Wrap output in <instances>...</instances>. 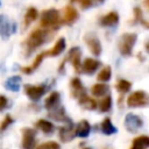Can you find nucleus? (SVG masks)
I'll list each match as a JSON object with an SVG mask.
<instances>
[{
	"instance_id": "nucleus-1",
	"label": "nucleus",
	"mask_w": 149,
	"mask_h": 149,
	"mask_svg": "<svg viewBox=\"0 0 149 149\" xmlns=\"http://www.w3.org/2000/svg\"><path fill=\"white\" fill-rule=\"evenodd\" d=\"M47 40H48V29L38 28L33 30L23 43L26 55H30L35 49L41 47Z\"/></svg>"
},
{
	"instance_id": "nucleus-2",
	"label": "nucleus",
	"mask_w": 149,
	"mask_h": 149,
	"mask_svg": "<svg viewBox=\"0 0 149 149\" xmlns=\"http://www.w3.org/2000/svg\"><path fill=\"white\" fill-rule=\"evenodd\" d=\"M59 13L57 9L50 8L48 10H44L42 13V17H41V27L45 28V29H51L55 30L58 28L59 26Z\"/></svg>"
},
{
	"instance_id": "nucleus-3",
	"label": "nucleus",
	"mask_w": 149,
	"mask_h": 149,
	"mask_svg": "<svg viewBox=\"0 0 149 149\" xmlns=\"http://www.w3.org/2000/svg\"><path fill=\"white\" fill-rule=\"evenodd\" d=\"M136 38H137V36L134 33L123 34L119 40V51L123 56H130L132 51H133V48L135 45Z\"/></svg>"
},
{
	"instance_id": "nucleus-4",
	"label": "nucleus",
	"mask_w": 149,
	"mask_h": 149,
	"mask_svg": "<svg viewBox=\"0 0 149 149\" xmlns=\"http://www.w3.org/2000/svg\"><path fill=\"white\" fill-rule=\"evenodd\" d=\"M129 107H143L148 105V95L144 91H135L127 99Z\"/></svg>"
},
{
	"instance_id": "nucleus-5",
	"label": "nucleus",
	"mask_w": 149,
	"mask_h": 149,
	"mask_svg": "<svg viewBox=\"0 0 149 149\" xmlns=\"http://www.w3.org/2000/svg\"><path fill=\"white\" fill-rule=\"evenodd\" d=\"M16 29V24L9 20L6 15L1 14L0 15V36L2 38H8Z\"/></svg>"
},
{
	"instance_id": "nucleus-6",
	"label": "nucleus",
	"mask_w": 149,
	"mask_h": 149,
	"mask_svg": "<svg viewBox=\"0 0 149 149\" xmlns=\"http://www.w3.org/2000/svg\"><path fill=\"white\" fill-rule=\"evenodd\" d=\"M125 126H126L128 132L135 133L143 126V121L139 115L130 113V114H127L125 118Z\"/></svg>"
},
{
	"instance_id": "nucleus-7",
	"label": "nucleus",
	"mask_w": 149,
	"mask_h": 149,
	"mask_svg": "<svg viewBox=\"0 0 149 149\" xmlns=\"http://www.w3.org/2000/svg\"><path fill=\"white\" fill-rule=\"evenodd\" d=\"M35 137L36 132L31 128L22 129V148L23 149H34L35 148Z\"/></svg>"
},
{
	"instance_id": "nucleus-8",
	"label": "nucleus",
	"mask_w": 149,
	"mask_h": 149,
	"mask_svg": "<svg viewBox=\"0 0 149 149\" xmlns=\"http://www.w3.org/2000/svg\"><path fill=\"white\" fill-rule=\"evenodd\" d=\"M47 91L45 85H26L24 86V92L26 94L34 101L38 100Z\"/></svg>"
},
{
	"instance_id": "nucleus-9",
	"label": "nucleus",
	"mask_w": 149,
	"mask_h": 149,
	"mask_svg": "<svg viewBox=\"0 0 149 149\" xmlns=\"http://www.w3.org/2000/svg\"><path fill=\"white\" fill-rule=\"evenodd\" d=\"M80 57H81V51L78 47H74L72 49H70L69 55H68V59L71 62L73 69L76 70V72H80V68H81V62H80Z\"/></svg>"
},
{
	"instance_id": "nucleus-10",
	"label": "nucleus",
	"mask_w": 149,
	"mask_h": 149,
	"mask_svg": "<svg viewBox=\"0 0 149 149\" xmlns=\"http://www.w3.org/2000/svg\"><path fill=\"white\" fill-rule=\"evenodd\" d=\"M85 42L90 49V51L94 55V56H99L101 54V44L99 38L95 35H86L85 36Z\"/></svg>"
},
{
	"instance_id": "nucleus-11",
	"label": "nucleus",
	"mask_w": 149,
	"mask_h": 149,
	"mask_svg": "<svg viewBox=\"0 0 149 149\" xmlns=\"http://www.w3.org/2000/svg\"><path fill=\"white\" fill-rule=\"evenodd\" d=\"M70 87H71L72 97H74V98H78V99H79L80 97H83L84 94H86L85 87L83 86L80 79L77 78V77H74V78L71 79V81H70Z\"/></svg>"
},
{
	"instance_id": "nucleus-12",
	"label": "nucleus",
	"mask_w": 149,
	"mask_h": 149,
	"mask_svg": "<svg viewBox=\"0 0 149 149\" xmlns=\"http://www.w3.org/2000/svg\"><path fill=\"white\" fill-rule=\"evenodd\" d=\"M77 19H78V12H77V9H76L73 6H71V5L66 6V7L64 8L63 22H64L65 24H72Z\"/></svg>"
},
{
	"instance_id": "nucleus-13",
	"label": "nucleus",
	"mask_w": 149,
	"mask_h": 149,
	"mask_svg": "<svg viewBox=\"0 0 149 149\" xmlns=\"http://www.w3.org/2000/svg\"><path fill=\"white\" fill-rule=\"evenodd\" d=\"M100 65V62L97 61V59H93V58H86L84 61V63L81 64V68H80V71L85 72L86 74H92Z\"/></svg>"
},
{
	"instance_id": "nucleus-14",
	"label": "nucleus",
	"mask_w": 149,
	"mask_h": 149,
	"mask_svg": "<svg viewBox=\"0 0 149 149\" xmlns=\"http://www.w3.org/2000/svg\"><path fill=\"white\" fill-rule=\"evenodd\" d=\"M90 132H91V126H90L88 121L87 120H81L77 125V127L74 129V136H78V137H87L88 134H90Z\"/></svg>"
},
{
	"instance_id": "nucleus-15",
	"label": "nucleus",
	"mask_w": 149,
	"mask_h": 149,
	"mask_svg": "<svg viewBox=\"0 0 149 149\" xmlns=\"http://www.w3.org/2000/svg\"><path fill=\"white\" fill-rule=\"evenodd\" d=\"M74 137V127L72 123H70L68 127L59 128V139L63 142H69Z\"/></svg>"
},
{
	"instance_id": "nucleus-16",
	"label": "nucleus",
	"mask_w": 149,
	"mask_h": 149,
	"mask_svg": "<svg viewBox=\"0 0 149 149\" xmlns=\"http://www.w3.org/2000/svg\"><path fill=\"white\" fill-rule=\"evenodd\" d=\"M64 49H65V38L61 37V38L56 42V44L52 47V49H50L49 51H45V52H44V55L50 56V57L58 56L59 54H62V52H63V50H64Z\"/></svg>"
},
{
	"instance_id": "nucleus-17",
	"label": "nucleus",
	"mask_w": 149,
	"mask_h": 149,
	"mask_svg": "<svg viewBox=\"0 0 149 149\" xmlns=\"http://www.w3.org/2000/svg\"><path fill=\"white\" fill-rule=\"evenodd\" d=\"M119 21V15L116 12H109L108 14H106L104 17H101L100 20V24L105 26V27H111V26H115Z\"/></svg>"
},
{
	"instance_id": "nucleus-18",
	"label": "nucleus",
	"mask_w": 149,
	"mask_h": 149,
	"mask_svg": "<svg viewBox=\"0 0 149 149\" xmlns=\"http://www.w3.org/2000/svg\"><path fill=\"white\" fill-rule=\"evenodd\" d=\"M20 84H21V77L20 76H13V77H9L5 81V87L12 92H17L20 88Z\"/></svg>"
},
{
	"instance_id": "nucleus-19",
	"label": "nucleus",
	"mask_w": 149,
	"mask_h": 149,
	"mask_svg": "<svg viewBox=\"0 0 149 149\" xmlns=\"http://www.w3.org/2000/svg\"><path fill=\"white\" fill-rule=\"evenodd\" d=\"M149 147V137L147 135H141L134 139L130 149H146Z\"/></svg>"
},
{
	"instance_id": "nucleus-20",
	"label": "nucleus",
	"mask_w": 149,
	"mask_h": 149,
	"mask_svg": "<svg viewBox=\"0 0 149 149\" xmlns=\"http://www.w3.org/2000/svg\"><path fill=\"white\" fill-rule=\"evenodd\" d=\"M78 100H79V105H80L81 107L86 108V109L93 111V109L97 108V101H95L94 99H92L91 97L86 95V94H84L83 97H80Z\"/></svg>"
},
{
	"instance_id": "nucleus-21",
	"label": "nucleus",
	"mask_w": 149,
	"mask_h": 149,
	"mask_svg": "<svg viewBox=\"0 0 149 149\" xmlns=\"http://www.w3.org/2000/svg\"><path fill=\"white\" fill-rule=\"evenodd\" d=\"M58 102H59V93L58 92H51L44 101V107L47 109H52L54 107L57 106Z\"/></svg>"
},
{
	"instance_id": "nucleus-22",
	"label": "nucleus",
	"mask_w": 149,
	"mask_h": 149,
	"mask_svg": "<svg viewBox=\"0 0 149 149\" xmlns=\"http://www.w3.org/2000/svg\"><path fill=\"white\" fill-rule=\"evenodd\" d=\"M36 127L40 128L44 134H48V135L52 134L54 130H55V127H54L52 122L47 121V120H43V119H41V120H38L36 122Z\"/></svg>"
},
{
	"instance_id": "nucleus-23",
	"label": "nucleus",
	"mask_w": 149,
	"mask_h": 149,
	"mask_svg": "<svg viewBox=\"0 0 149 149\" xmlns=\"http://www.w3.org/2000/svg\"><path fill=\"white\" fill-rule=\"evenodd\" d=\"M101 132L106 135H112L116 133V128L113 126L112 121L109 118H105L101 122Z\"/></svg>"
},
{
	"instance_id": "nucleus-24",
	"label": "nucleus",
	"mask_w": 149,
	"mask_h": 149,
	"mask_svg": "<svg viewBox=\"0 0 149 149\" xmlns=\"http://www.w3.org/2000/svg\"><path fill=\"white\" fill-rule=\"evenodd\" d=\"M44 52H42V54H40V55H37V57L35 58V61L33 62V64L30 65V66H28V68H21V71L22 72H24V73H31L35 69H37L38 66H40V64L42 63V61H43V58H44Z\"/></svg>"
},
{
	"instance_id": "nucleus-25",
	"label": "nucleus",
	"mask_w": 149,
	"mask_h": 149,
	"mask_svg": "<svg viewBox=\"0 0 149 149\" xmlns=\"http://www.w3.org/2000/svg\"><path fill=\"white\" fill-rule=\"evenodd\" d=\"M108 90H109V87H108V85L107 84H95V85H93V87H92V94L93 95H95V97H101V95H105L106 93H108Z\"/></svg>"
},
{
	"instance_id": "nucleus-26",
	"label": "nucleus",
	"mask_w": 149,
	"mask_h": 149,
	"mask_svg": "<svg viewBox=\"0 0 149 149\" xmlns=\"http://www.w3.org/2000/svg\"><path fill=\"white\" fill-rule=\"evenodd\" d=\"M37 9L34 8V7H30L28 8V10L26 12V15H24V26H29L31 22H34L36 19H37Z\"/></svg>"
},
{
	"instance_id": "nucleus-27",
	"label": "nucleus",
	"mask_w": 149,
	"mask_h": 149,
	"mask_svg": "<svg viewBox=\"0 0 149 149\" xmlns=\"http://www.w3.org/2000/svg\"><path fill=\"white\" fill-rule=\"evenodd\" d=\"M50 116L52 118V119H55V120H57V121H65V120H68L66 119V115H65V109H64V107H58L56 111H52V112H50ZM69 121V120H68Z\"/></svg>"
},
{
	"instance_id": "nucleus-28",
	"label": "nucleus",
	"mask_w": 149,
	"mask_h": 149,
	"mask_svg": "<svg viewBox=\"0 0 149 149\" xmlns=\"http://www.w3.org/2000/svg\"><path fill=\"white\" fill-rule=\"evenodd\" d=\"M111 76H112V70H111V68H109V66H105V68L99 72V74H98L97 78H98V80L105 83V81H108V80L111 79Z\"/></svg>"
},
{
	"instance_id": "nucleus-29",
	"label": "nucleus",
	"mask_w": 149,
	"mask_h": 149,
	"mask_svg": "<svg viewBox=\"0 0 149 149\" xmlns=\"http://www.w3.org/2000/svg\"><path fill=\"white\" fill-rule=\"evenodd\" d=\"M132 87V83L126 80V79H120L118 83H116V88L119 92L121 93H127Z\"/></svg>"
},
{
	"instance_id": "nucleus-30",
	"label": "nucleus",
	"mask_w": 149,
	"mask_h": 149,
	"mask_svg": "<svg viewBox=\"0 0 149 149\" xmlns=\"http://www.w3.org/2000/svg\"><path fill=\"white\" fill-rule=\"evenodd\" d=\"M100 111L101 112H108L109 109H111V107H112V98L109 97V95H107V97H105L101 101H100Z\"/></svg>"
},
{
	"instance_id": "nucleus-31",
	"label": "nucleus",
	"mask_w": 149,
	"mask_h": 149,
	"mask_svg": "<svg viewBox=\"0 0 149 149\" xmlns=\"http://www.w3.org/2000/svg\"><path fill=\"white\" fill-rule=\"evenodd\" d=\"M34 149H61L59 144L57 142H54V141H48V142H44L40 146H37L36 148Z\"/></svg>"
},
{
	"instance_id": "nucleus-32",
	"label": "nucleus",
	"mask_w": 149,
	"mask_h": 149,
	"mask_svg": "<svg viewBox=\"0 0 149 149\" xmlns=\"http://www.w3.org/2000/svg\"><path fill=\"white\" fill-rule=\"evenodd\" d=\"M134 15H135V20H136L137 22H140V23L143 24L146 28H148V23H147V21H146L144 17H143L142 10H141L139 7H136V8L134 9Z\"/></svg>"
},
{
	"instance_id": "nucleus-33",
	"label": "nucleus",
	"mask_w": 149,
	"mask_h": 149,
	"mask_svg": "<svg viewBox=\"0 0 149 149\" xmlns=\"http://www.w3.org/2000/svg\"><path fill=\"white\" fill-rule=\"evenodd\" d=\"M13 122V119H12V116L10 115H6L5 116V119L1 121V123H0V132H3L10 123Z\"/></svg>"
},
{
	"instance_id": "nucleus-34",
	"label": "nucleus",
	"mask_w": 149,
	"mask_h": 149,
	"mask_svg": "<svg viewBox=\"0 0 149 149\" xmlns=\"http://www.w3.org/2000/svg\"><path fill=\"white\" fill-rule=\"evenodd\" d=\"M70 1L71 2H79L81 8H84V9H86V8H88V7H91L93 5L92 0H70Z\"/></svg>"
},
{
	"instance_id": "nucleus-35",
	"label": "nucleus",
	"mask_w": 149,
	"mask_h": 149,
	"mask_svg": "<svg viewBox=\"0 0 149 149\" xmlns=\"http://www.w3.org/2000/svg\"><path fill=\"white\" fill-rule=\"evenodd\" d=\"M7 105H8L7 98H6L5 95H1V94H0V112L3 111V109L7 107Z\"/></svg>"
},
{
	"instance_id": "nucleus-36",
	"label": "nucleus",
	"mask_w": 149,
	"mask_h": 149,
	"mask_svg": "<svg viewBox=\"0 0 149 149\" xmlns=\"http://www.w3.org/2000/svg\"><path fill=\"white\" fill-rule=\"evenodd\" d=\"M97 1H98V2H104L105 0H97Z\"/></svg>"
},
{
	"instance_id": "nucleus-37",
	"label": "nucleus",
	"mask_w": 149,
	"mask_h": 149,
	"mask_svg": "<svg viewBox=\"0 0 149 149\" xmlns=\"http://www.w3.org/2000/svg\"><path fill=\"white\" fill-rule=\"evenodd\" d=\"M84 149H91V148H84Z\"/></svg>"
}]
</instances>
